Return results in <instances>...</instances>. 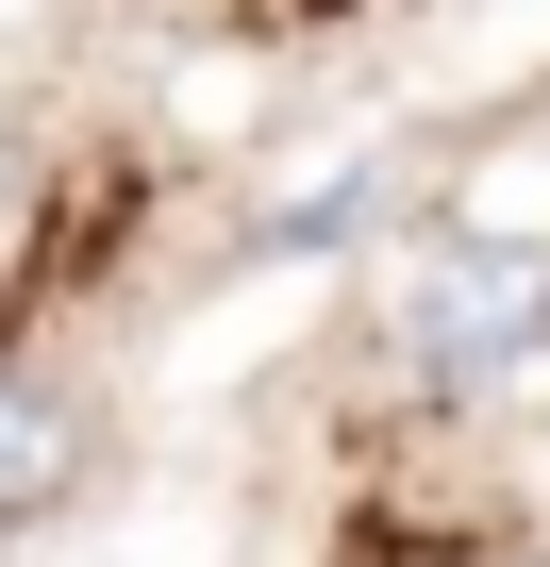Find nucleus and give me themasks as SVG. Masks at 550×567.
I'll use <instances>...</instances> for the list:
<instances>
[{"instance_id": "nucleus-1", "label": "nucleus", "mask_w": 550, "mask_h": 567, "mask_svg": "<svg viewBox=\"0 0 550 567\" xmlns=\"http://www.w3.org/2000/svg\"><path fill=\"white\" fill-rule=\"evenodd\" d=\"M384 351L401 384L434 401H517L550 384V234H434L384 301Z\"/></svg>"}, {"instance_id": "nucleus-2", "label": "nucleus", "mask_w": 550, "mask_h": 567, "mask_svg": "<svg viewBox=\"0 0 550 567\" xmlns=\"http://www.w3.org/2000/svg\"><path fill=\"white\" fill-rule=\"evenodd\" d=\"M84 467H101L84 384H68V368H34V351H0V534L68 517V501H84Z\"/></svg>"}, {"instance_id": "nucleus-3", "label": "nucleus", "mask_w": 550, "mask_h": 567, "mask_svg": "<svg viewBox=\"0 0 550 567\" xmlns=\"http://www.w3.org/2000/svg\"><path fill=\"white\" fill-rule=\"evenodd\" d=\"M34 167H51L34 117H0V267H18V234H34Z\"/></svg>"}]
</instances>
